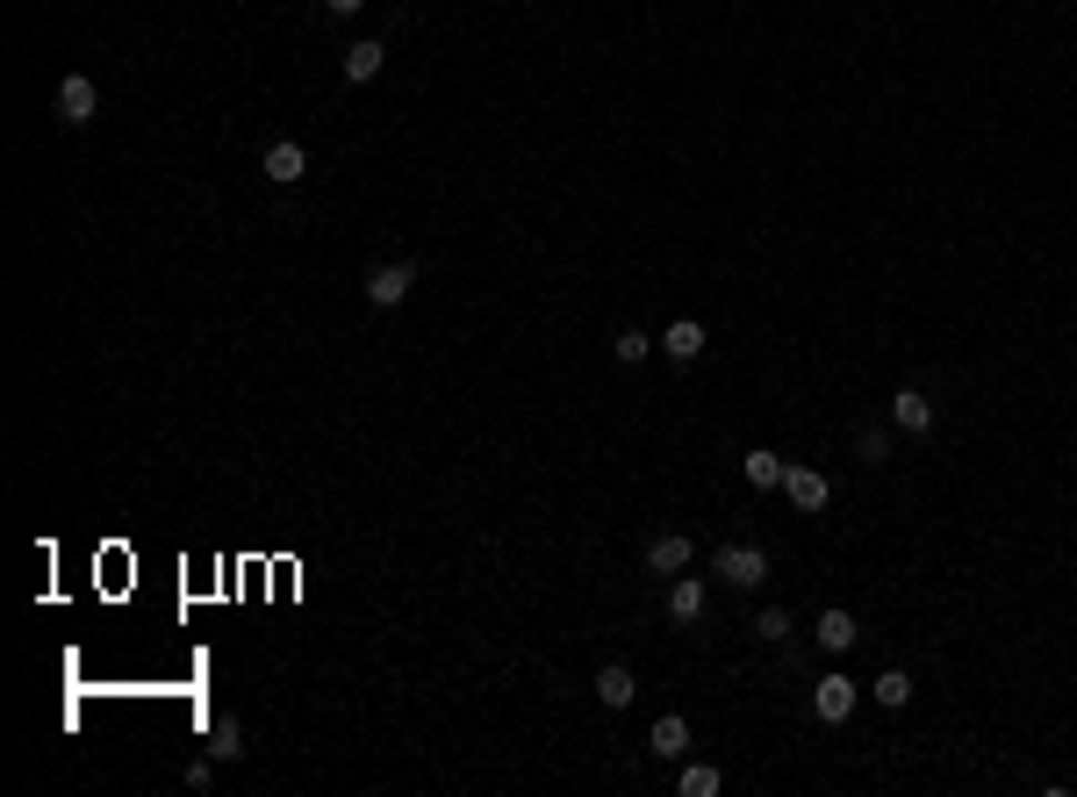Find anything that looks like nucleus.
I'll list each match as a JSON object with an SVG mask.
<instances>
[{
	"label": "nucleus",
	"instance_id": "8",
	"mask_svg": "<svg viewBox=\"0 0 1077 797\" xmlns=\"http://www.w3.org/2000/svg\"><path fill=\"white\" fill-rule=\"evenodd\" d=\"M704 604H711V589H704L690 568L669 575V618H675V625H697V618H704Z\"/></svg>",
	"mask_w": 1077,
	"mask_h": 797
},
{
	"label": "nucleus",
	"instance_id": "23",
	"mask_svg": "<svg viewBox=\"0 0 1077 797\" xmlns=\"http://www.w3.org/2000/svg\"><path fill=\"white\" fill-rule=\"evenodd\" d=\"M324 8H331V14H359V8H367V0H324Z\"/></svg>",
	"mask_w": 1077,
	"mask_h": 797
},
{
	"label": "nucleus",
	"instance_id": "10",
	"mask_svg": "<svg viewBox=\"0 0 1077 797\" xmlns=\"http://www.w3.org/2000/svg\"><path fill=\"white\" fill-rule=\"evenodd\" d=\"M812 639H819V647H826V654H855V639H862V625H855V618H847V611H841V604H833V611H819V625H812Z\"/></svg>",
	"mask_w": 1077,
	"mask_h": 797
},
{
	"label": "nucleus",
	"instance_id": "1",
	"mask_svg": "<svg viewBox=\"0 0 1077 797\" xmlns=\"http://www.w3.org/2000/svg\"><path fill=\"white\" fill-rule=\"evenodd\" d=\"M94 115H101V87L87 80V72H65V80H58V122H65V130H87Z\"/></svg>",
	"mask_w": 1077,
	"mask_h": 797
},
{
	"label": "nucleus",
	"instance_id": "5",
	"mask_svg": "<svg viewBox=\"0 0 1077 797\" xmlns=\"http://www.w3.org/2000/svg\"><path fill=\"white\" fill-rule=\"evenodd\" d=\"M783 496H791L797 511H826V503H833V482L819 467H797V460H791V467H783Z\"/></svg>",
	"mask_w": 1077,
	"mask_h": 797
},
{
	"label": "nucleus",
	"instance_id": "6",
	"mask_svg": "<svg viewBox=\"0 0 1077 797\" xmlns=\"http://www.w3.org/2000/svg\"><path fill=\"white\" fill-rule=\"evenodd\" d=\"M690 561H697L690 532H654V539H647V568H654V575H682Z\"/></svg>",
	"mask_w": 1077,
	"mask_h": 797
},
{
	"label": "nucleus",
	"instance_id": "21",
	"mask_svg": "<svg viewBox=\"0 0 1077 797\" xmlns=\"http://www.w3.org/2000/svg\"><path fill=\"white\" fill-rule=\"evenodd\" d=\"M754 639L783 647V639H791V611H762V618H754Z\"/></svg>",
	"mask_w": 1077,
	"mask_h": 797
},
{
	"label": "nucleus",
	"instance_id": "9",
	"mask_svg": "<svg viewBox=\"0 0 1077 797\" xmlns=\"http://www.w3.org/2000/svg\"><path fill=\"white\" fill-rule=\"evenodd\" d=\"M891 432H905V438L934 432V403L919 389H898V395H891Z\"/></svg>",
	"mask_w": 1077,
	"mask_h": 797
},
{
	"label": "nucleus",
	"instance_id": "16",
	"mask_svg": "<svg viewBox=\"0 0 1077 797\" xmlns=\"http://www.w3.org/2000/svg\"><path fill=\"white\" fill-rule=\"evenodd\" d=\"M870 697L884 704V712H905V704H913V676H905V668H891V676L870 683Z\"/></svg>",
	"mask_w": 1077,
	"mask_h": 797
},
{
	"label": "nucleus",
	"instance_id": "15",
	"mask_svg": "<svg viewBox=\"0 0 1077 797\" xmlns=\"http://www.w3.org/2000/svg\"><path fill=\"white\" fill-rule=\"evenodd\" d=\"M740 467H748V482H754V488H783V467H791V460L769 453V446H754L748 460H740Z\"/></svg>",
	"mask_w": 1077,
	"mask_h": 797
},
{
	"label": "nucleus",
	"instance_id": "2",
	"mask_svg": "<svg viewBox=\"0 0 1077 797\" xmlns=\"http://www.w3.org/2000/svg\"><path fill=\"white\" fill-rule=\"evenodd\" d=\"M711 568L733 582V589H762V582H769V554H762V546H719Z\"/></svg>",
	"mask_w": 1077,
	"mask_h": 797
},
{
	"label": "nucleus",
	"instance_id": "11",
	"mask_svg": "<svg viewBox=\"0 0 1077 797\" xmlns=\"http://www.w3.org/2000/svg\"><path fill=\"white\" fill-rule=\"evenodd\" d=\"M632 697H640L632 668H626V662H603V668H597V704H603V712H626Z\"/></svg>",
	"mask_w": 1077,
	"mask_h": 797
},
{
	"label": "nucleus",
	"instance_id": "20",
	"mask_svg": "<svg viewBox=\"0 0 1077 797\" xmlns=\"http://www.w3.org/2000/svg\"><path fill=\"white\" fill-rule=\"evenodd\" d=\"M611 352H618V366H640L647 352H654V339H647V331H632V324H626V331H618V345H611Z\"/></svg>",
	"mask_w": 1077,
	"mask_h": 797
},
{
	"label": "nucleus",
	"instance_id": "3",
	"mask_svg": "<svg viewBox=\"0 0 1077 797\" xmlns=\"http://www.w3.org/2000/svg\"><path fill=\"white\" fill-rule=\"evenodd\" d=\"M409 287H417V266H409V259H396V266H374V273H367V302H374V310H403Z\"/></svg>",
	"mask_w": 1077,
	"mask_h": 797
},
{
	"label": "nucleus",
	"instance_id": "4",
	"mask_svg": "<svg viewBox=\"0 0 1077 797\" xmlns=\"http://www.w3.org/2000/svg\"><path fill=\"white\" fill-rule=\"evenodd\" d=\"M855 697H862V689L847 676H819L812 683V712L826 718V726H847V718H855Z\"/></svg>",
	"mask_w": 1077,
	"mask_h": 797
},
{
	"label": "nucleus",
	"instance_id": "22",
	"mask_svg": "<svg viewBox=\"0 0 1077 797\" xmlns=\"http://www.w3.org/2000/svg\"><path fill=\"white\" fill-rule=\"evenodd\" d=\"M187 784H194V790H209V784H216V755H202V761H194V769H187Z\"/></svg>",
	"mask_w": 1077,
	"mask_h": 797
},
{
	"label": "nucleus",
	"instance_id": "18",
	"mask_svg": "<svg viewBox=\"0 0 1077 797\" xmlns=\"http://www.w3.org/2000/svg\"><path fill=\"white\" fill-rule=\"evenodd\" d=\"M209 755H216V761H237V755H245V733H237V718H216V726H209Z\"/></svg>",
	"mask_w": 1077,
	"mask_h": 797
},
{
	"label": "nucleus",
	"instance_id": "12",
	"mask_svg": "<svg viewBox=\"0 0 1077 797\" xmlns=\"http://www.w3.org/2000/svg\"><path fill=\"white\" fill-rule=\"evenodd\" d=\"M382 65H388V43H382V37H359L353 51H345V80H353V87L382 80Z\"/></svg>",
	"mask_w": 1077,
	"mask_h": 797
},
{
	"label": "nucleus",
	"instance_id": "19",
	"mask_svg": "<svg viewBox=\"0 0 1077 797\" xmlns=\"http://www.w3.org/2000/svg\"><path fill=\"white\" fill-rule=\"evenodd\" d=\"M855 460H862V467H884V460H891V432H884V424H870V432L855 438Z\"/></svg>",
	"mask_w": 1077,
	"mask_h": 797
},
{
	"label": "nucleus",
	"instance_id": "17",
	"mask_svg": "<svg viewBox=\"0 0 1077 797\" xmlns=\"http://www.w3.org/2000/svg\"><path fill=\"white\" fill-rule=\"evenodd\" d=\"M675 790H682V797H719V769H711V761H682Z\"/></svg>",
	"mask_w": 1077,
	"mask_h": 797
},
{
	"label": "nucleus",
	"instance_id": "7",
	"mask_svg": "<svg viewBox=\"0 0 1077 797\" xmlns=\"http://www.w3.org/2000/svg\"><path fill=\"white\" fill-rule=\"evenodd\" d=\"M302 173H309V151H302L295 137H273V144H266V180H273V188H295Z\"/></svg>",
	"mask_w": 1077,
	"mask_h": 797
},
{
	"label": "nucleus",
	"instance_id": "14",
	"mask_svg": "<svg viewBox=\"0 0 1077 797\" xmlns=\"http://www.w3.org/2000/svg\"><path fill=\"white\" fill-rule=\"evenodd\" d=\"M647 747H654V755L661 761H682V755H690V718H654V733H647Z\"/></svg>",
	"mask_w": 1077,
	"mask_h": 797
},
{
	"label": "nucleus",
	"instance_id": "13",
	"mask_svg": "<svg viewBox=\"0 0 1077 797\" xmlns=\"http://www.w3.org/2000/svg\"><path fill=\"white\" fill-rule=\"evenodd\" d=\"M661 352H669L675 366H690L697 352H704V324H697V316H675V324L661 331Z\"/></svg>",
	"mask_w": 1077,
	"mask_h": 797
}]
</instances>
